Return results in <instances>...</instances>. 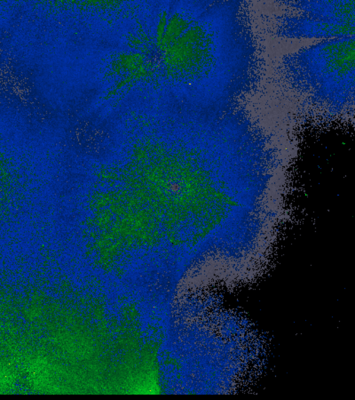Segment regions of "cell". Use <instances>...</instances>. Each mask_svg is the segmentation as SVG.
Wrapping results in <instances>:
<instances>
[{
  "label": "cell",
  "instance_id": "1",
  "mask_svg": "<svg viewBox=\"0 0 355 400\" xmlns=\"http://www.w3.org/2000/svg\"><path fill=\"white\" fill-rule=\"evenodd\" d=\"M283 73L295 89L328 111L354 106L355 36L322 40L282 61Z\"/></svg>",
  "mask_w": 355,
  "mask_h": 400
},
{
  "label": "cell",
  "instance_id": "2",
  "mask_svg": "<svg viewBox=\"0 0 355 400\" xmlns=\"http://www.w3.org/2000/svg\"><path fill=\"white\" fill-rule=\"evenodd\" d=\"M288 10L275 26L280 37L322 40L354 36L355 1H286Z\"/></svg>",
  "mask_w": 355,
  "mask_h": 400
}]
</instances>
